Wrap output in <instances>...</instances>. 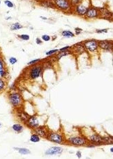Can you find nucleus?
Wrapping results in <instances>:
<instances>
[{
  "instance_id": "f257e3e1",
  "label": "nucleus",
  "mask_w": 113,
  "mask_h": 159,
  "mask_svg": "<svg viewBox=\"0 0 113 159\" xmlns=\"http://www.w3.org/2000/svg\"><path fill=\"white\" fill-rule=\"evenodd\" d=\"M55 9L64 12L73 11V5L70 0H53Z\"/></svg>"
},
{
  "instance_id": "f03ea898",
  "label": "nucleus",
  "mask_w": 113,
  "mask_h": 159,
  "mask_svg": "<svg viewBox=\"0 0 113 159\" xmlns=\"http://www.w3.org/2000/svg\"><path fill=\"white\" fill-rule=\"evenodd\" d=\"M90 7L89 2H86L85 0H82L81 3L73 7V11L79 16H85L87 11Z\"/></svg>"
},
{
  "instance_id": "7ed1b4c3",
  "label": "nucleus",
  "mask_w": 113,
  "mask_h": 159,
  "mask_svg": "<svg viewBox=\"0 0 113 159\" xmlns=\"http://www.w3.org/2000/svg\"><path fill=\"white\" fill-rule=\"evenodd\" d=\"M46 139L49 141L53 142V143H57V144H62V143H64L65 141L64 137L63 136V135L55 132H49Z\"/></svg>"
},
{
  "instance_id": "20e7f679",
  "label": "nucleus",
  "mask_w": 113,
  "mask_h": 159,
  "mask_svg": "<svg viewBox=\"0 0 113 159\" xmlns=\"http://www.w3.org/2000/svg\"><path fill=\"white\" fill-rule=\"evenodd\" d=\"M9 102L13 107H19L23 103L21 95L18 92L11 93L9 95Z\"/></svg>"
},
{
  "instance_id": "39448f33",
  "label": "nucleus",
  "mask_w": 113,
  "mask_h": 159,
  "mask_svg": "<svg viewBox=\"0 0 113 159\" xmlns=\"http://www.w3.org/2000/svg\"><path fill=\"white\" fill-rule=\"evenodd\" d=\"M67 141L69 144L75 145V146H83V145H85L87 143L86 138L81 137H71L68 139Z\"/></svg>"
},
{
  "instance_id": "423d86ee",
  "label": "nucleus",
  "mask_w": 113,
  "mask_h": 159,
  "mask_svg": "<svg viewBox=\"0 0 113 159\" xmlns=\"http://www.w3.org/2000/svg\"><path fill=\"white\" fill-rule=\"evenodd\" d=\"M85 50L89 52H95L98 50L99 41L96 40H88L83 42Z\"/></svg>"
},
{
  "instance_id": "0eeeda50",
  "label": "nucleus",
  "mask_w": 113,
  "mask_h": 159,
  "mask_svg": "<svg viewBox=\"0 0 113 159\" xmlns=\"http://www.w3.org/2000/svg\"><path fill=\"white\" fill-rule=\"evenodd\" d=\"M85 17L89 19H92V18H97L99 16V9L97 8L94 7V6H90L87 11L86 14H85Z\"/></svg>"
},
{
  "instance_id": "6e6552de",
  "label": "nucleus",
  "mask_w": 113,
  "mask_h": 159,
  "mask_svg": "<svg viewBox=\"0 0 113 159\" xmlns=\"http://www.w3.org/2000/svg\"><path fill=\"white\" fill-rule=\"evenodd\" d=\"M99 47L104 51H112L113 50V42L110 40H100L99 41Z\"/></svg>"
},
{
  "instance_id": "1a4fd4ad",
  "label": "nucleus",
  "mask_w": 113,
  "mask_h": 159,
  "mask_svg": "<svg viewBox=\"0 0 113 159\" xmlns=\"http://www.w3.org/2000/svg\"><path fill=\"white\" fill-rule=\"evenodd\" d=\"M42 71V67L39 66H36L33 67L31 69L30 74H29L31 79H38L39 77H40Z\"/></svg>"
},
{
  "instance_id": "9d476101",
  "label": "nucleus",
  "mask_w": 113,
  "mask_h": 159,
  "mask_svg": "<svg viewBox=\"0 0 113 159\" xmlns=\"http://www.w3.org/2000/svg\"><path fill=\"white\" fill-rule=\"evenodd\" d=\"M63 148L61 147L54 146L47 150L45 152L46 155L53 156V155H60L63 152Z\"/></svg>"
},
{
  "instance_id": "9b49d317",
  "label": "nucleus",
  "mask_w": 113,
  "mask_h": 159,
  "mask_svg": "<svg viewBox=\"0 0 113 159\" xmlns=\"http://www.w3.org/2000/svg\"><path fill=\"white\" fill-rule=\"evenodd\" d=\"M89 140L92 141V143H94L95 144L99 145L105 143V139L104 137H102L98 135H93L90 136Z\"/></svg>"
},
{
  "instance_id": "f8f14e48",
  "label": "nucleus",
  "mask_w": 113,
  "mask_h": 159,
  "mask_svg": "<svg viewBox=\"0 0 113 159\" xmlns=\"http://www.w3.org/2000/svg\"><path fill=\"white\" fill-rule=\"evenodd\" d=\"M27 124L29 127L33 128H36L39 126V122H38V119L35 116H31L29 118V119L27 120Z\"/></svg>"
},
{
  "instance_id": "ddd939ff",
  "label": "nucleus",
  "mask_w": 113,
  "mask_h": 159,
  "mask_svg": "<svg viewBox=\"0 0 113 159\" xmlns=\"http://www.w3.org/2000/svg\"><path fill=\"white\" fill-rule=\"evenodd\" d=\"M35 131H36V133L39 135V137L43 138H46L47 135H48V131L46 130V129L44 128V127H40L38 126V128H35Z\"/></svg>"
},
{
  "instance_id": "4468645a",
  "label": "nucleus",
  "mask_w": 113,
  "mask_h": 159,
  "mask_svg": "<svg viewBox=\"0 0 113 159\" xmlns=\"http://www.w3.org/2000/svg\"><path fill=\"white\" fill-rule=\"evenodd\" d=\"M72 48L74 49V51L77 53L78 55H81L83 53H84L85 51V48H84L83 44L82 43H77L76 44L74 45L72 47Z\"/></svg>"
},
{
  "instance_id": "2eb2a0df",
  "label": "nucleus",
  "mask_w": 113,
  "mask_h": 159,
  "mask_svg": "<svg viewBox=\"0 0 113 159\" xmlns=\"http://www.w3.org/2000/svg\"><path fill=\"white\" fill-rule=\"evenodd\" d=\"M99 16H101V17H103L104 18H112V13L110 12L108 10H107L106 8H99Z\"/></svg>"
},
{
  "instance_id": "dca6fc26",
  "label": "nucleus",
  "mask_w": 113,
  "mask_h": 159,
  "mask_svg": "<svg viewBox=\"0 0 113 159\" xmlns=\"http://www.w3.org/2000/svg\"><path fill=\"white\" fill-rule=\"evenodd\" d=\"M39 5L44 8H55L54 2L52 0H42L39 3Z\"/></svg>"
},
{
  "instance_id": "f3484780",
  "label": "nucleus",
  "mask_w": 113,
  "mask_h": 159,
  "mask_svg": "<svg viewBox=\"0 0 113 159\" xmlns=\"http://www.w3.org/2000/svg\"><path fill=\"white\" fill-rule=\"evenodd\" d=\"M70 54H72V52L70 50H68V51H59V52L57 53V55H56V60H61V58H63L65 56H67Z\"/></svg>"
},
{
  "instance_id": "a211bd4d",
  "label": "nucleus",
  "mask_w": 113,
  "mask_h": 159,
  "mask_svg": "<svg viewBox=\"0 0 113 159\" xmlns=\"http://www.w3.org/2000/svg\"><path fill=\"white\" fill-rule=\"evenodd\" d=\"M18 116L21 121L25 122H27V120L30 118V116L27 113L24 112V111H19V112L18 113Z\"/></svg>"
},
{
  "instance_id": "6ab92c4d",
  "label": "nucleus",
  "mask_w": 113,
  "mask_h": 159,
  "mask_svg": "<svg viewBox=\"0 0 113 159\" xmlns=\"http://www.w3.org/2000/svg\"><path fill=\"white\" fill-rule=\"evenodd\" d=\"M61 35L62 36L65 37V38H72L75 36L74 33H72L71 31L69 30H64L61 32Z\"/></svg>"
},
{
  "instance_id": "aec40b11",
  "label": "nucleus",
  "mask_w": 113,
  "mask_h": 159,
  "mask_svg": "<svg viewBox=\"0 0 113 159\" xmlns=\"http://www.w3.org/2000/svg\"><path fill=\"white\" fill-rule=\"evenodd\" d=\"M23 27V26L17 22V23H15L11 25L10 29H12V30H13V31H16V30H19V29H22Z\"/></svg>"
},
{
  "instance_id": "412c9836",
  "label": "nucleus",
  "mask_w": 113,
  "mask_h": 159,
  "mask_svg": "<svg viewBox=\"0 0 113 159\" xmlns=\"http://www.w3.org/2000/svg\"><path fill=\"white\" fill-rule=\"evenodd\" d=\"M12 129L16 132H21L23 130V126L19 124H15L12 126Z\"/></svg>"
},
{
  "instance_id": "4be33fe9",
  "label": "nucleus",
  "mask_w": 113,
  "mask_h": 159,
  "mask_svg": "<svg viewBox=\"0 0 113 159\" xmlns=\"http://www.w3.org/2000/svg\"><path fill=\"white\" fill-rule=\"evenodd\" d=\"M30 141L33 143H37V142H39L40 141V138H39V136L37 134H34L32 135L30 137Z\"/></svg>"
},
{
  "instance_id": "5701e85b",
  "label": "nucleus",
  "mask_w": 113,
  "mask_h": 159,
  "mask_svg": "<svg viewBox=\"0 0 113 159\" xmlns=\"http://www.w3.org/2000/svg\"><path fill=\"white\" fill-rule=\"evenodd\" d=\"M14 149L16 150H18V152L21 154H28L30 153V151L26 148H14Z\"/></svg>"
},
{
  "instance_id": "b1692460",
  "label": "nucleus",
  "mask_w": 113,
  "mask_h": 159,
  "mask_svg": "<svg viewBox=\"0 0 113 159\" xmlns=\"http://www.w3.org/2000/svg\"><path fill=\"white\" fill-rule=\"evenodd\" d=\"M59 52V49H51L50 51H47L46 53V55L47 56H51L52 55H55V53H57Z\"/></svg>"
},
{
  "instance_id": "393cba45",
  "label": "nucleus",
  "mask_w": 113,
  "mask_h": 159,
  "mask_svg": "<svg viewBox=\"0 0 113 159\" xmlns=\"http://www.w3.org/2000/svg\"><path fill=\"white\" fill-rule=\"evenodd\" d=\"M4 4H5V5L7 7L10 8H12L15 7V4H13L12 2L10 1V0H5L4 1Z\"/></svg>"
},
{
  "instance_id": "a878e982",
  "label": "nucleus",
  "mask_w": 113,
  "mask_h": 159,
  "mask_svg": "<svg viewBox=\"0 0 113 159\" xmlns=\"http://www.w3.org/2000/svg\"><path fill=\"white\" fill-rule=\"evenodd\" d=\"M7 74V72L5 71V67H1L0 68V77H5Z\"/></svg>"
},
{
  "instance_id": "bb28decb",
  "label": "nucleus",
  "mask_w": 113,
  "mask_h": 159,
  "mask_svg": "<svg viewBox=\"0 0 113 159\" xmlns=\"http://www.w3.org/2000/svg\"><path fill=\"white\" fill-rule=\"evenodd\" d=\"M50 39H51V38H50V36H49V35L44 34L42 36V40H43V41H45V42L50 41Z\"/></svg>"
},
{
  "instance_id": "cd10ccee",
  "label": "nucleus",
  "mask_w": 113,
  "mask_h": 159,
  "mask_svg": "<svg viewBox=\"0 0 113 159\" xmlns=\"http://www.w3.org/2000/svg\"><path fill=\"white\" fill-rule=\"evenodd\" d=\"M18 37H19V38L23 40H29V35L22 34V35H20V36H18Z\"/></svg>"
},
{
  "instance_id": "c85d7f7f",
  "label": "nucleus",
  "mask_w": 113,
  "mask_h": 159,
  "mask_svg": "<svg viewBox=\"0 0 113 159\" xmlns=\"http://www.w3.org/2000/svg\"><path fill=\"white\" fill-rule=\"evenodd\" d=\"M17 59H16V58H14V57H11L9 59V62L10 64H12V65H14V64H15V63L17 62Z\"/></svg>"
},
{
  "instance_id": "c756f323",
  "label": "nucleus",
  "mask_w": 113,
  "mask_h": 159,
  "mask_svg": "<svg viewBox=\"0 0 113 159\" xmlns=\"http://www.w3.org/2000/svg\"><path fill=\"white\" fill-rule=\"evenodd\" d=\"M5 81L3 79H0V92L4 90V87H5Z\"/></svg>"
},
{
  "instance_id": "7c9ffc66",
  "label": "nucleus",
  "mask_w": 113,
  "mask_h": 159,
  "mask_svg": "<svg viewBox=\"0 0 113 159\" xmlns=\"http://www.w3.org/2000/svg\"><path fill=\"white\" fill-rule=\"evenodd\" d=\"M39 61H40V59H36V60H31V61H30V62H28L27 64H28V65H34V64H36V63L39 62Z\"/></svg>"
},
{
  "instance_id": "2f4dec72",
  "label": "nucleus",
  "mask_w": 113,
  "mask_h": 159,
  "mask_svg": "<svg viewBox=\"0 0 113 159\" xmlns=\"http://www.w3.org/2000/svg\"><path fill=\"white\" fill-rule=\"evenodd\" d=\"M96 32L97 34H104V33L108 32V29H97Z\"/></svg>"
},
{
  "instance_id": "473e14b6",
  "label": "nucleus",
  "mask_w": 113,
  "mask_h": 159,
  "mask_svg": "<svg viewBox=\"0 0 113 159\" xmlns=\"http://www.w3.org/2000/svg\"><path fill=\"white\" fill-rule=\"evenodd\" d=\"M70 1L72 2L73 6H75V5H76L77 4H78L79 3H81L82 0H70Z\"/></svg>"
},
{
  "instance_id": "72a5a7b5",
  "label": "nucleus",
  "mask_w": 113,
  "mask_h": 159,
  "mask_svg": "<svg viewBox=\"0 0 113 159\" xmlns=\"http://www.w3.org/2000/svg\"><path fill=\"white\" fill-rule=\"evenodd\" d=\"M71 48V47L70 46H66V47H62L61 49H59V51H68V50H70V49Z\"/></svg>"
},
{
  "instance_id": "f704fd0d",
  "label": "nucleus",
  "mask_w": 113,
  "mask_h": 159,
  "mask_svg": "<svg viewBox=\"0 0 113 159\" xmlns=\"http://www.w3.org/2000/svg\"><path fill=\"white\" fill-rule=\"evenodd\" d=\"M82 31H83V29H81V28H78V27H77V28H76L75 29V33L76 35H78L80 34L81 32H82Z\"/></svg>"
},
{
  "instance_id": "c9c22d12",
  "label": "nucleus",
  "mask_w": 113,
  "mask_h": 159,
  "mask_svg": "<svg viewBox=\"0 0 113 159\" xmlns=\"http://www.w3.org/2000/svg\"><path fill=\"white\" fill-rule=\"evenodd\" d=\"M36 44H42V41L41 39L39 38H36Z\"/></svg>"
},
{
  "instance_id": "e433bc0d",
  "label": "nucleus",
  "mask_w": 113,
  "mask_h": 159,
  "mask_svg": "<svg viewBox=\"0 0 113 159\" xmlns=\"http://www.w3.org/2000/svg\"><path fill=\"white\" fill-rule=\"evenodd\" d=\"M4 64H5V63H4V60L0 58V68H1V67H4Z\"/></svg>"
},
{
  "instance_id": "4c0bfd02",
  "label": "nucleus",
  "mask_w": 113,
  "mask_h": 159,
  "mask_svg": "<svg viewBox=\"0 0 113 159\" xmlns=\"http://www.w3.org/2000/svg\"><path fill=\"white\" fill-rule=\"evenodd\" d=\"M76 156H77L78 157V158H81V156H82V154H81V152H80V151H78V152H76Z\"/></svg>"
},
{
  "instance_id": "58836bf2",
  "label": "nucleus",
  "mask_w": 113,
  "mask_h": 159,
  "mask_svg": "<svg viewBox=\"0 0 113 159\" xmlns=\"http://www.w3.org/2000/svg\"><path fill=\"white\" fill-rule=\"evenodd\" d=\"M40 18H42V19H44V20H46L47 19L46 17H43V16H40Z\"/></svg>"
},
{
  "instance_id": "ea45409f",
  "label": "nucleus",
  "mask_w": 113,
  "mask_h": 159,
  "mask_svg": "<svg viewBox=\"0 0 113 159\" xmlns=\"http://www.w3.org/2000/svg\"><path fill=\"white\" fill-rule=\"evenodd\" d=\"M110 152H113V148H112L110 149Z\"/></svg>"
},
{
  "instance_id": "a19ab883",
  "label": "nucleus",
  "mask_w": 113,
  "mask_h": 159,
  "mask_svg": "<svg viewBox=\"0 0 113 159\" xmlns=\"http://www.w3.org/2000/svg\"><path fill=\"white\" fill-rule=\"evenodd\" d=\"M0 5H1V0H0Z\"/></svg>"
},
{
  "instance_id": "79ce46f5",
  "label": "nucleus",
  "mask_w": 113,
  "mask_h": 159,
  "mask_svg": "<svg viewBox=\"0 0 113 159\" xmlns=\"http://www.w3.org/2000/svg\"><path fill=\"white\" fill-rule=\"evenodd\" d=\"M1 126H2V125H1V123H0V127H1Z\"/></svg>"
},
{
  "instance_id": "37998d69",
  "label": "nucleus",
  "mask_w": 113,
  "mask_h": 159,
  "mask_svg": "<svg viewBox=\"0 0 113 159\" xmlns=\"http://www.w3.org/2000/svg\"><path fill=\"white\" fill-rule=\"evenodd\" d=\"M112 139H113V137H112Z\"/></svg>"
},
{
  "instance_id": "c03bdc74",
  "label": "nucleus",
  "mask_w": 113,
  "mask_h": 159,
  "mask_svg": "<svg viewBox=\"0 0 113 159\" xmlns=\"http://www.w3.org/2000/svg\"><path fill=\"white\" fill-rule=\"evenodd\" d=\"M0 53H1V51H0Z\"/></svg>"
},
{
  "instance_id": "a18cd8bd",
  "label": "nucleus",
  "mask_w": 113,
  "mask_h": 159,
  "mask_svg": "<svg viewBox=\"0 0 113 159\" xmlns=\"http://www.w3.org/2000/svg\"><path fill=\"white\" fill-rule=\"evenodd\" d=\"M40 1H42V0H40Z\"/></svg>"
}]
</instances>
